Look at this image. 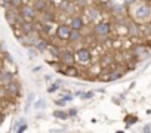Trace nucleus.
<instances>
[{
  "instance_id": "15",
  "label": "nucleus",
  "mask_w": 151,
  "mask_h": 133,
  "mask_svg": "<svg viewBox=\"0 0 151 133\" xmlns=\"http://www.w3.org/2000/svg\"><path fill=\"white\" fill-rule=\"evenodd\" d=\"M58 71H59V73H64V74L68 76V77H79V70L76 68L74 64H73V65H65L64 70H62V68H58Z\"/></svg>"
},
{
  "instance_id": "36",
  "label": "nucleus",
  "mask_w": 151,
  "mask_h": 133,
  "mask_svg": "<svg viewBox=\"0 0 151 133\" xmlns=\"http://www.w3.org/2000/svg\"><path fill=\"white\" fill-rule=\"evenodd\" d=\"M61 98H62L64 101H67V102H68V101H73V99H74V96H73L71 93H68V95H62Z\"/></svg>"
},
{
  "instance_id": "43",
  "label": "nucleus",
  "mask_w": 151,
  "mask_h": 133,
  "mask_svg": "<svg viewBox=\"0 0 151 133\" xmlns=\"http://www.w3.org/2000/svg\"><path fill=\"white\" fill-rule=\"evenodd\" d=\"M50 132H62V129H52Z\"/></svg>"
},
{
  "instance_id": "26",
  "label": "nucleus",
  "mask_w": 151,
  "mask_h": 133,
  "mask_svg": "<svg viewBox=\"0 0 151 133\" xmlns=\"http://www.w3.org/2000/svg\"><path fill=\"white\" fill-rule=\"evenodd\" d=\"M76 6L77 9H88L91 6V0H76Z\"/></svg>"
},
{
  "instance_id": "2",
  "label": "nucleus",
  "mask_w": 151,
  "mask_h": 133,
  "mask_svg": "<svg viewBox=\"0 0 151 133\" xmlns=\"http://www.w3.org/2000/svg\"><path fill=\"white\" fill-rule=\"evenodd\" d=\"M111 30H113L111 22H107V21H98V22H95L92 31H93L95 36H98V37H108V36L111 34Z\"/></svg>"
},
{
  "instance_id": "38",
  "label": "nucleus",
  "mask_w": 151,
  "mask_h": 133,
  "mask_svg": "<svg viewBox=\"0 0 151 133\" xmlns=\"http://www.w3.org/2000/svg\"><path fill=\"white\" fill-rule=\"evenodd\" d=\"M8 93H6V87H2L0 86V98H6Z\"/></svg>"
},
{
  "instance_id": "18",
  "label": "nucleus",
  "mask_w": 151,
  "mask_h": 133,
  "mask_svg": "<svg viewBox=\"0 0 151 133\" xmlns=\"http://www.w3.org/2000/svg\"><path fill=\"white\" fill-rule=\"evenodd\" d=\"M19 28H21V33H24V34H28V33H31V31L37 30V28H36L34 21H24V22L19 25Z\"/></svg>"
},
{
  "instance_id": "1",
  "label": "nucleus",
  "mask_w": 151,
  "mask_h": 133,
  "mask_svg": "<svg viewBox=\"0 0 151 133\" xmlns=\"http://www.w3.org/2000/svg\"><path fill=\"white\" fill-rule=\"evenodd\" d=\"M133 21L138 24H145L151 21V6L148 3H139L132 12Z\"/></svg>"
},
{
  "instance_id": "20",
  "label": "nucleus",
  "mask_w": 151,
  "mask_h": 133,
  "mask_svg": "<svg viewBox=\"0 0 151 133\" xmlns=\"http://www.w3.org/2000/svg\"><path fill=\"white\" fill-rule=\"evenodd\" d=\"M114 65V56L111 53H104L101 56V66H111Z\"/></svg>"
},
{
  "instance_id": "6",
  "label": "nucleus",
  "mask_w": 151,
  "mask_h": 133,
  "mask_svg": "<svg viewBox=\"0 0 151 133\" xmlns=\"http://www.w3.org/2000/svg\"><path fill=\"white\" fill-rule=\"evenodd\" d=\"M59 62L64 64V65H73L76 62V56H74V52L70 50V49H64L61 50V55H59Z\"/></svg>"
},
{
  "instance_id": "22",
  "label": "nucleus",
  "mask_w": 151,
  "mask_h": 133,
  "mask_svg": "<svg viewBox=\"0 0 151 133\" xmlns=\"http://www.w3.org/2000/svg\"><path fill=\"white\" fill-rule=\"evenodd\" d=\"M11 130H14V132H24V130H27V120L25 118H21V120H18L17 123H15V126L14 127H11Z\"/></svg>"
},
{
  "instance_id": "34",
  "label": "nucleus",
  "mask_w": 151,
  "mask_h": 133,
  "mask_svg": "<svg viewBox=\"0 0 151 133\" xmlns=\"http://www.w3.org/2000/svg\"><path fill=\"white\" fill-rule=\"evenodd\" d=\"M70 5V2H68V0H62V2L59 3V6H58V9L61 11V12H64L65 9H67V6Z\"/></svg>"
},
{
  "instance_id": "24",
  "label": "nucleus",
  "mask_w": 151,
  "mask_h": 133,
  "mask_svg": "<svg viewBox=\"0 0 151 133\" xmlns=\"http://www.w3.org/2000/svg\"><path fill=\"white\" fill-rule=\"evenodd\" d=\"M123 77V71H119V70H113L108 76H107V82H114V80H119Z\"/></svg>"
},
{
  "instance_id": "14",
  "label": "nucleus",
  "mask_w": 151,
  "mask_h": 133,
  "mask_svg": "<svg viewBox=\"0 0 151 133\" xmlns=\"http://www.w3.org/2000/svg\"><path fill=\"white\" fill-rule=\"evenodd\" d=\"M19 15V9H15V8H9L6 9V19L11 25H15L17 24V18Z\"/></svg>"
},
{
  "instance_id": "45",
  "label": "nucleus",
  "mask_w": 151,
  "mask_h": 133,
  "mask_svg": "<svg viewBox=\"0 0 151 133\" xmlns=\"http://www.w3.org/2000/svg\"><path fill=\"white\" fill-rule=\"evenodd\" d=\"M68 2H76V0H68Z\"/></svg>"
},
{
  "instance_id": "37",
  "label": "nucleus",
  "mask_w": 151,
  "mask_h": 133,
  "mask_svg": "<svg viewBox=\"0 0 151 133\" xmlns=\"http://www.w3.org/2000/svg\"><path fill=\"white\" fill-rule=\"evenodd\" d=\"M55 104H56L58 107H65V104H67V101H64V99L61 98V99H56V101H55Z\"/></svg>"
},
{
  "instance_id": "29",
  "label": "nucleus",
  "mask_w": 151,
  "mask_h": 133,
  "mask_svg": "<svg viewBox=\"0 0 151 133\" xmlns=\"http://www.w3.org/2000/svg\"><path fill=\"white\" fill-rule=\"evenodd\" d=\"M45 107H46V101L45 99H39V101L34 102V108L36 109H43Z\"/></svg>"
},
{
  "instance_id": "30",
  "label": "nucleus",
  "mask_w": 151,
  "mask_h": 133,
  "mask_svg": "<svg viewBox=\"0 0 151 133\" xmlns=\"http://www.w3.org/2000/svg\"><path fill=\"white\" fill-rule=\"evenodd\" d=\"M9 2H11V6L15 9H19L24 5V0H9Z\"/></svg>"
},
{
  "instance_id": "27",
  "label": "nucleus",
  "mask_w": 151,
  "mask_h": 133,
  "mask_svg": "<svg viewBox=\"0 0 151 133\" xmlns=\"http://www.w3.org/2000/svg\"><path fill=\"white\" fill-rule=\"evenodd\" d=\"M39 49L36 47V46H28V56H30V59H34V58H37L39 56Z\"/></svg>"
},
{
  "instance_id": "21",
  "label": "nucleus",
  "mask_w": 151,
  "mask_h": 133,
  "mask_svg": "<svg viewBox=\"0 0 151 133\" xmlns=\"http://www.w3.org/2000/svg\"><path fill=\"white\" fill-rule=\"evenodd\" d=\"M110 11H111V14L114 15V16H117V15H124L126 14V6H123V5H111L110 6Z\"/></svg>"
},
{
  "instance_id": "41",
  "label": "nucleus",
  "mask_w": 151,
  "mask_h": 133,
  "mask_svg": "<svg viewBox=\"0 0 151 133\" xmlns=\"http://www.w3.org/2000/svg\"><path fill=\"white\" fill-rule=\"evenodd\" d=\"M45 80H46V82H52V76H49V74L45 76Z\"/></svg>"
},
{
  "instance_id": "10",
  "label": "nucleus",
  "mask_w": 151,
  "mask_h": 133,
  "mask_svg": "<svg viewBox=\"0 0 151 133\" xmlns=\"http://www.w3.org/2000/svg\"><path fill=\"white\" fill-rule=\"evenodd\" d=\"M71 28H74V30H83L85 28V19H83V16L82 15H77V14H74V15H71V18H70V24H68Z\"/></svg>"
},
{
  "instance_id": "13",
  "label": "nucleus",
  "mask_w": 151,
  "mask_h": 133,
  "mask_svg": "<svg viewBox=\"0 0 151 133\" xmlns=\"http://www.w3.org/2000/svg\"><path fill=\"white\" fill-rule=\"evenodd\" d=\"M12 80H15V74L12 71H9V70H2L0 71V84L2 86H6Z\"/></svg>"
},
{
  "instance_id": "35",
  "label": "nucleus",
  "mask_w": 151,
  "mask_h": 133,
  "mask_svg": "<svg viewBox=\"0 0 151 133\" xmlns=\"http://www.w3.org/2000/svg\"><path fill=\"white\" fill-rule=\"evenodd\" d=\"M67 114H68V117H76L77 115V108H70Z\"/></svg>"
},
{
  "instance_id": "33",
  "label": "nucleus",
  "mask_w": 151,
  "mask_h": 133,
  "mask_svg": "<svg viewBox=\"0 0 151 133\" xmlns=\"http://www.w3.org/2000/svg\"><path fill=\"white\" fill-rule=\"evenodd\" d=\"M59 86H61V84H59L58 82H55V83H53V84L47 89V93H53V92H56V90L59 89Z\"/></svg>"
},
{
  "instance_id": "42",
  "label": "nucleus",
  "mask_w": 151,
  "mask_h": 133,
  "mask_svg": "<svg viewBox=\"0 0 151 133\" xmlns=\"http://www.w3.org/2000/svg\"><path fill=\"white\" fill-rule=\"evenodd\" d=\"M142 130H144V132H150V130H151V126H145Z\"/></svg>"
},
{
  "instance_id": "11",
  "label": "nucleus",
  "mask_w": 151,
  "mask_h": 133,
  "mask_svg": "<svg viewBox=\"0 0 151 133\" xmlns=\"http://www.w3.org/2000/svg\"><path fill=\"white\" fill-rule=\"evenodd\" d=\"M68 41H70L71 44L82 43V41H83V33H82L80 30H74V28H71L70 36H68Z\"/></svg>"
},
{
  "instance_id": "4",
  "label": "nucleus",
  "mask_w": 151,
  "mask_h": 133,
  "mask_svg": "<svg viewBox=\"0 0 151 133\" xmlns=\"http://www.w3.org/2000/svg\"><path fill=\"white\" fill-rule=\"evenodd\" d=\"M86 18H88L89 22L95 24V22L101 21L102 12H101V9H99L98 6H89V8H88V12H86Z\"/></svg>"
},
{
  "instance_id": "19",
  "label": "nucleus",
  "mask_w": 151,
  "mask_h": 133,
  "mask_svg": "<svg viewBox=\"0 0 151 133\" xmlns=\"http://www.w3.org/2000/svg\"><path fill=\"white\" fill-rule=\"evenodd\" d=\"M61 47L58 46V44H47V49H46V52L50 55V56H53V58H59V55H61Z\"/></svg>"
},
{
  "instance_id": "40",
  "label": "nucleus",
  "mask_w": 151,
  "mask_h": 133,
  "mask_svg": "<svg viewBox=\"0 0 151 133\" xmlns=\"http://www.w3.org/2000/svg\"><path fill=\"white\" fill-rule=\"evenodd\" d=\"M123 2H124V5H129L130 6V5H133L136 2V0H123Z\"/></svg>"
},
{
  "instance_id": "32",
  "label": "nucleus",
  "mask_w": 151,
  "mask_h": 133,
  "mask_svg": "<svg viewBox=\"0 0 151 133\" xmlns=\"http://www.w3.org/2000/svg\"><path fill=\"white\" fill-rule=\"evenodd\" d=\"M92 96H93V92H82V93H80V98H82V101L91 99Z\"/></svg>"
},
{
  "instance_id": "5",
  "label": "nucleus",
  "mask_w": 151,
  "mask_h": 133,
  "mask_svg": "<svg viewBox=\"0 0 151 133\" xmlns=\"http://www.w3.org/2000/svg\"><path fill=\"white\" fill-rule=\"evenodd\" d=\"M37 21L42 22V24H53V22L56 21V12L49 8L47 11L42 12L40 16H37Z\"/></svg>"
},
{
  "instance_id": "7",
  "label": "nucleus",
  "mask_w": 151,
  "mask_h": 133,
  "mask_svg": "<svg viewBox=\"0 0 151 133\" xmlns=\"http://www.w3.org/2000/svg\"><path fill=\"white\" fill-rule=\"evenodd\" d=\"M6 93L9 98H18L21 95V84L17 80H12L11 83H8L6 86Z\"/></svg>"
},
{
  "instance_id": "9",
  "label": "nucleus",
  "mask_w": 151,
  "mask_h": 133,
  "mask_svg": "<svg viewBox=\"0 0 151 133\" xmlns=\"http://www.w3.org/2000/svg\"><path fill=\"white\" fill-rule=\"evenodd\" d=\"M70 31H71V27H70V25H67V24H59V25L55 28V36H56L59 40H68Z\"/></svg>"
},
{
  "instance_id": "3",
  "label": "nucleus",
  "mask_w": 151,
  "mask_h": 133,
  "mask_svg": "<svg viewBox=\"0 0 151 133\" xmlns=\"http://www.w3.org/2000/svg\"><path fill=\"white\" fill-rule=\"evenodd\" d=\"M19 14L25 18V21H37V11L33 5H22L19 8Z\"/></svg>"
},
{
  "instance_id": "28",
  "label": "nucleus",
  "mask_w": 151,
  "mask_h": 133,
  "mask_svg": "<svg viewBox=\"0 0 151 133\" xmlns=\"http://www.w3.org/2000/svg\"><path fill=\"white\" fill-rule=\"evenodd\" d=\"M53 117H55V118H59V120H67V118H68V114H67L65 111H61V109H59V111H55V112H53Z\"/></svg>"
},
{
  "instance_id": "23",
  "label": "nucleus",
  "mask_w": 151,
  "mask_h": 133,
  "mask_svg": "<svg viewBox=\"0 0 151 133\" xmlns=\"http://www.w3.org/2000/svg\"><path fill=\"white\" fill-rule=\"evenodd\" d=\"M132 53L135 55V56H147L145 53H147V49H145V46H142V44H136V46H133V49H132Z\"/></svg>"
},
{
  "instance_id": "25",
  "label": "nucleus",
  "mask_w": 151,
  "mask_h": 133,
  "mask_svg": "<svg viewBox=\"0 0 151 133\" xmlns=\"http://www.w3.org/2000/svg\"><path fill=\"white\" fill-rule=\"evenodd\" d=\"M47 44H49V43H47V40H46L45 37H40V39H39V41L36 43V47L39 49V52H45V50L47 49Z\"/></svg>"
},
{
  "instance_id": "12",
  "label": "nucleus",
  "mask_w": 151,
  "mask_h": 133,
  "mask_svg": "<svg viewBox=\"0 0 151 133\" xmlns=\"http://www.w3.org/2000/svg\"><path fill=\"white\" fill-rule=\"evenodd\" d=\"M126 33L129 37H139L141 36V30H139V24L135 22V21H130L127 25H126Z\"/></svg>"
},
{
  "instance_id": "17",
  "label": "nucleus",
  "mask_w": 151,
  "mask_h": 133,
  "mask_svg": "<svg viewBox=\"0 0 151 133\" xmlns=\"http://www.w3.org/2000/svg\"><path fill=\"white\" fill-rule=\"evenodd\" d=\"M27 36V43H28V46H36V43L39 41V39L42 37V34L37 31V30H34V31H31V33H28V34H25Z\"/></svg>"
},
{
  "instance_id": "31",
  "label": "nucleus",
  "mask_w": 151,
  "mask_h": 133,
  "mask_svg": "<svg viewBox=\"0 0 151 133\" xmlns=\"http://www.w3.org/2000/svg\"><path fill=\"white\" fill-rule=\"evenodd\" d=\"M18 41H19V44H22V46H27L28 47V43H27V36L22 33V36H18Z\"/></svg>"
},
{
  "instance_id": "16",
  "label": "nucleus",
  "mask_w": 151,
  "mask_h": 133,
  "mask_svg": "<svg viewBox=\"0 0 151 133\" xmlns=\"http://www.w3.org/2000/svg\"><path fill=\"white\" fill-rule=\"evenodd\" d=\"M33 6H34V9L39 14H42V12H45V11L49 9V2H47V0H34Z\"/></svg>"
},
{
  "instance_id": "44",
  "label": "nucleus",
  "mask_w": 151,
  "mask_h": 133,
  "mask_svg": "<svg viewBox=\"0 0 151 133\" xmlns=\"http://www.w3.org/2000/svg\"><path fill=\"white\" fill-rule=\"evenodd\" d=\"M47 2H49V3H55V2H56V0H47Z\"/></svg>"
},
{
  "instance_id": "39",
  "label": "nucleus",
  "mask_w": 151,
  "mask_h": 133,
  "mask_svg": "<svg viewBox=\"0 0 151 133\" xmlns=\"http://www.w3.org/2000/svg\"><path fill=\"white\" fill-rule=\"evenodd\" d=\"M33 101H34V93H30V95H28V101H27V108L30 107V104H31Z\"/></svg>"
},
{
  "instance_id": "8",
  "label": "nucleus",
  "mask_w": 151,
  "mask_h": 133,
  "mask_svg": "<svg viewBox=\"0 0 151 133\" xmlns=\"http://www.w3.org/2000/svg\"><path fill=\"white\" fill-rule=\"evenodd\" d=\"M74 56H76V61L80 62V64H88L91 61V50L86 49V47H80L74 52Z\"/></svg>"
}]
</instances>
